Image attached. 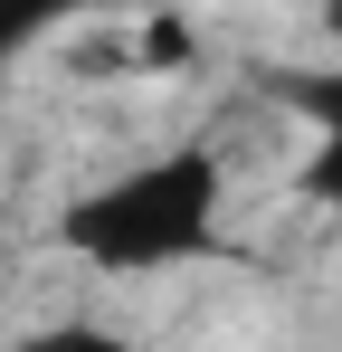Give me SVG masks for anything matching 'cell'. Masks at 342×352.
Wrapping results in <instances>:
<instances>
[{
    "label": "cell",
    "instance_id": "6da1fadb",
    "mask_svg": "<svg viewBox=\"0 0 342 352\" xmlns=\"http://www.w3.org/2000/svg\"><path fill=\"white\" fill-rule=\"evenodd\" d=\"M219 200H228L219 153H171L152 172L76 200V210H67V248H86L95 267H171V257H190V248H209Z\"/></svg>",
    "mask_w": 342,
    "mask_h": 352
}]
</instances>
